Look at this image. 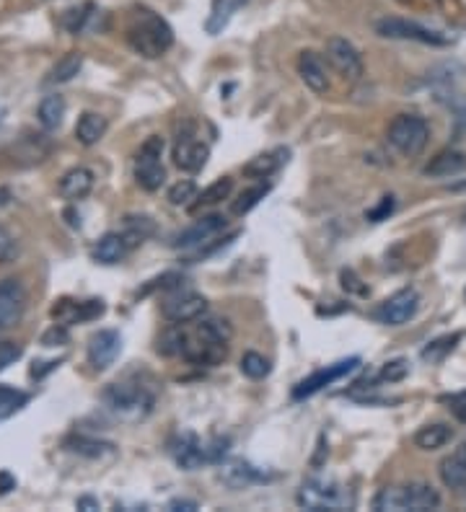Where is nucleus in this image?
Segmentation results:
<instances>
[{
  "instance_id": "obj_46",
  "label": "nucleus",
  "mask_w": 466,
  "mask_h": 512,
  "mask_svg": "<svg viewBox=\"0 0 466 512\" xmlns=\"http://www.w3.org/2000/svg\"><path fill=\"white\" fill-rule=\"evenodd\" d=\"M65 341H68V331H65L62 323H55V326L42 337V344H44V347H58V344H65Z\"/></svg>"
},
{
  "instance_id": "obj_42",
  "label": "nucleus",
  "mask_w": 466,
  "mask_h": 512,
  "mask_svg": "<svg viewBox=\"0 0 466 512\" xmlns=\"http://www.w3.org/2000/svg\"><path fill=\"white\" fill-rule=\"evenodd\" d=\"M231 440L228 437H213L210 442H205V453H208V463H220L226 453H228Z\"/></svg>"
},
{
  "instance_id": "obj_24",
  "label": "nucleus",
  "mask_w": 466,
  "mask_h": 512,
  "mask_svg": "<svg viewBox=\"0 0 466 512\" xmlns=\"http://www.w3.org/2000/svg\"><path fill=\"white\" fill-rule=\"evenodd\" d=\"M247 3H249V0H213L208 21H205V32H208L210 37L223 34V29L231 23L233 14H236L238 8H244Z\"/></svg>"
},
{
  "instance_id": "obj_44",
  "label": "nucleus",
  "mask_w": 466,
  "mask_h": 512,
  "mask_svg": "<svg viewBox=\"0 0 466 512\" xmlns=\"http://www.w3.org/2000/svg\"><path fill=\"white\" fill-rule=\"evenodd\" d=\"M340 280H342V287H345L348 293H355V295H368V287L360 284V277H358L352 269H342Z\"/></svg>"
},
{
  "instance_id": "obj_4",
  "label": "nucleus",
  "mask_w": 466,
  "mask_h": 512,
  "mask_svg": "<svg viewBox=\"0 0 466 512\" xmlns=\"http://www.w3.org/2000/svg\"><path fill=\"white\" fill-rule=\"evenodd\" d=\"M373 507L381 512H430L441 507V494L425 481H409L402 487H387L376 494Z\"/></svg>"
},
{
  "instance_id": "obj_39",
  "label": "nucleus",
  "mask_w": 466,
  "mask_h": 512,
  "mask_svg": "<svg viewBox=\"0 0 466 512\" xmlns=\"http://www.w3.org/2000/svg\"><path fill=\"white\" fill-rule=\"evenodd\" d=\"M194 197H197V187H194V182H190V179H182V182H176L174 187L169 190V205H174V208L192 205Z\"/></svg>"
},
{
  "instance_id": "obj_9",
  "label": "nucleus",
  "mask_w": 466,
  "mask_h": 512,
  "mask_svg": "<svg viewBox=\"0 0 466 512\" xmlns=\"http://www.w3.org/2000/svg\"><path fill=\"white\" fill-rule=\"evenodd\" d=\"M327 60L348 83H358L366 73V65H363V57L358 52V47L345 37H331L327 42Z\"/></svg>"
},
{
  "instance_id": "obj_10",
  "label": "nucleus",
  "mask_w": 466,
  "mask_h": 512,
  "mask_svg": "<svg viewBox=\"0 0 466 512\" xmlns=\"http://www.w3.org/2000/svg\"><path fill=\"white\" fill-rule=\"evenodd\" d=\"M420 311V295L415 287H405L399 293H394L384 303L376 308V319L387 326H402V323L412 321Z\"/></svg>"
},
{
  "instance_id": "obj_43",
  "label": "nucleus",
  "mask_w": 466,
  "mask_h": 512,
  "mask_svg": "<svg viewBox=\"0 0 466 512\" xmlns=\"http://www.w3.org/2000/svg\"><path fill=\"white\" fill-rule=\"evenodd\" d=\"M394 208H396V202H394V197L391 194H387V197H381V202L376 205L373 209H368V218L370 223H381V220H387L388 215L394 212Z\"/></svg>"
},
{
  "instance_id": "obj_33",
  "label": "nucleus",
  "mask_w": 466,
  "mask_h": 512,
  "mask_svg": "<svg viewBox=\"0 0 466 512\" xmlns=\"http://www.w3.org/2000/svg\"><path fill=\"white\" fill-rule=\"evenodd\" d=\"M65 445H68L70 453L86 455V458H104V455L115 453V445H112V442L94 440V437H70Z\"/></svg>"
},
{
  "instance_id": "obj_17",
  "label": "nucleus",
  "mask_w": 466,
  "mask_h": 512,
  "mask_svg": "<svg viewBox=\"0 0 466 512\" xmlns=\"http://www.w3.org/2000/svg\"><path fill=\"white\" fill-rule=\"evenodd\" d=\"M26 311V293L19 280L0 283V329H14L23 319Z\"/></svg>"
},
{
  "instance_id": "obj_8",
  "label": "nucleus",
  "mask_w": 466,
  "mask_h": 512,
  "mask_svg": "<svg viewBox=\"0 0 466 512\" xmlns=\"http://www.w3.org/2000/svg\"><path fill=\"white\" fill-rule=\"evenodd\" d=\"M376 34L384 39H402V42H420V44H433V47H446L453 42L451 34L435 32L430 26H423L417 21L396 19V16H387V19L376 21Z\"/></svg>"
},
{
  "instance_id": "obj_50",
  "label": "nucleus",
  "mask_w": 466,
  "mask_h": 512,
  "mask_svg": "<svg viewBox=\"0 0 466 512\" xmlns=\"http://www.w3.org/2000/svg\"><path fill=\"white\" fill-rule=\"evenodd\" d=\"M78 510H86V512L98 510V502L94 497H80V499H78Z\"/></svg>"
},
{
  "instance_id": "obj_20",
  "label": "nucleus",
  "mask_w": 466,
  "mask_h": 512,
  "mask_svg": "<svg viewBox=\"0 0 466 512\" xmlns=\"http://www.w3.org/2000/svg\"><path fill=\"white\" fill-rule=\"evenodd\" d=\"M104 311H107L104 301H60L52 308V319L62 326H70V323L94 321Z\"/></svg>"
},
{
  "instance_id": "obj_3",
  "label": "nucleus",
  "mask_w": 466,
  "mask_h": 512,
  "mask_svg": "<svg viewBox=\"0 0 466 512\" xmlns=\"http://www.w3.org/2000/svg\"><path fill=\"white\" fill-rule=\"evenodd\" d=\"M101 401L107 406V412L119 422H143L154 412L155 396L151 388H145L143 383H112L104 388Z\"/></svg>"
},
{
  "instance_id": "obj_47",
  "label": "nucleus",
  "mask_w": 466,
  "mask_h": 512,
  "mask_svg": "<svg viewBox=\"0 0 466 512\" xmlns=\"http://www.w3.org/2000/svg\"><path fill=\"white\" fill-rule=\"evenodd\" d=\"M448 409L451 414L459 419L461 424H466V391L464 394H456V396H448Z\"/></svg>"
},
{
  "instance_id": "obj_45",
  "label": "nucleus",
  "mask_w": 466,
  "mask_h": 512,
  "mask_svg": "<svg viewBox=\"0 0 466 512\" xmlns=\"http://www.w3.org/2000/svg\"><path fill=\"white\" fill-rule=\"evenodd\" d=\"M21 358V347L14 341H0V370H5L11 362H16Z\"/></svg>"
},
{
  "instance_id": "obj_51",
  "label": "nucleus",
  "mask_w": 466,
  "mask_h": 512,
  "mask_svg": "<svg viewBox=\"0 0 466 512\" xmlns=\"http://www.w3.org/2000/svg\"><path fill=\"white\" fill-rule=\"evenodd\" d=\"M8 197H11V194H8V190H0V205H3V202H5Z\"/></svg>"
},
{
  "instance_id": "obj_35",
  "label": "nucleus",
  "mask_w": 466,
  "mask_h": 512,
  "mask_svg": "<svg viewBox=\"0 0 466 512\" xmlns=\"http://www.w3.org/2000/svg\"><path fill=\"white\" fill-rule=\"evenodd\" d=\"M155 230V223L148 218V215H130L127 220H125V236H127V241L133 244V248L140 247L148 236H154Z\"/></svg>"
},
{
  "instance_id": "obj_11",
  "label": "nucleus",
  "mask_w": 466,
  "mask_h": 512,
  "mask_svg": "<svg viewBox=\"0 0 466 512\" xmlns=\"http://www.w3.org/2000/svg\"><path fill=\"white\" fill-rule=\"evenodd\" d=\"M360 368V358H348V360H340L334 362V365H327V368H322V370H316V373H311L309 378H303L295 388H293V398L295 401H301V398H309L313 394H319L322 388H327L331 386L334 380L345 378L350 376L352 370H358Z\"/></svg>"
},
{
  "instance_id": "obj_25",
  "label": "nucleus",
  "mask_w": 466,
  "mask_h": 512,
  "mask_svg": "<svg viewBox=\"0 0 466 512\" xmlns=\"http://www.w3.org/2000/svg\"><path fill=\"white\" fill-rule=\"evenodd\" d=\"M58 190L65 200H83L89 191L94 190V173L89 169H83V166L70 169L60 179Z\"/></svg>"
},
{
  "instance_id": "obj_49",
  "label": "nucleus",
  "mask_w": 466,
  "mask_h": 512,
  "mask_svg": "<svg viewBox=\"0 0 466 512\" xmlns=\"http://www.w3.org/2000/svg\"><path fill=\"white\" fill-rule=\"evenodd\" d=\"M169 510H172V512H179V510L192 512V510H197V502H192V499H174V502H169Z\"/></svg>"
},
{
  "instance_id": "obj_34",
  "label": "nucleus",
  "mask_w": 466,
  "mask_h": 512,
  "mask_svg": "<svg viewBox=\"0 0 466 512\" xmlns=\"http://www.w3.org/2000/svg\"><path fill=\"white\" fill-rule=\"evenodd\" d=\"M461 331H453V334H446V337H438V340H433L427 344L425 349H423V360L425 362H443L456 349V344L461 341Z\"/></svg>"
},
{
  "instance_id": "obj_22",
  "label": "nucleus",
  "mask_w": 466,
  "mask_h": 512,
  "mask_svg": "<svg viewBox=\"0 0 466 512\" xmlns=\"http://www.w3.org/2000/svg\"><path fill=\"white\" fill-rule=\"evenodd\" d=\"M130 251H133V244L127 241L125 233H107L104 238H98L94 259L98 265H119Z\"/></svg>"
},
{
  "instance_id": "obj_28",
  "label": "nucleus",
  "mask_w": 466,
  "mask_h": 512,
  "mask_svg": "<svg viewBox=\"0 0 466 512\" xmlns=\"http://www.w3.org/2000/svg\"><path fill=\"white\" fill-rule=\"evenodd\" d=\"M107 116H101L97 112H86L80 114V119H78L76 125V137L80 145H86V148H91V145H97L98 140L104 137L107 133Z\"/></svg>"
},
{
  "instance_id": "obj_48",
  "label": "nucleus",
  "mask_w": 466,
  "mask_h": 512,
  "mask_svg": "<svg viewBox=\"0 0 466 512\" xmlns=\"http://www.w3.org/2000/svg\"><path fill=\"white\" fill-rule=\"evenodd\" d=\"M11 489H16V476L11 471H0V494H8Z\"/></svg>"
},
{
  "instance_id": "obj_31",
  "label": "nucleus",
  "mask_w": 466,
  "mask_h": 512,
  "mask_svg": "<svg viewBox=\"0 0 466 512\" xmlns=\"http://www.w3.org/2000/svg\"><path fill=\"white\" fill-rule=\"evenodd\" d=\"M37 116L39 125H42L44 130H58L60 125H62V116H65V98L60 94L44 96L42 104H39Z\"/></svg>"
},
{
  "instance_id": "obj_19",
  "label": "nucleus",
  "mask_w": 466,
  "mask_h": 512,
  "mask_svg": "<svg viewBox=\"0 0 466 512\" xmlns=\"http://www.w3.org/2000/svg\"><path fill=\"white\" fill-rule=\"evenodd\" d=\"M298 76L306 83V88H311L313 94H327L330 91V73L327 65L319 52L313 50H303L298 55Z\"/></svg>"
},
{
  "instance_id": "obj_5",
  "label": "nucleus",
  "mask_w": 466,
  "mask_h": 512,
  "mask_svg": "<svg viewBox=\"0 0 466 512\" xmlns=\"http://www.w3.org/2000/svg\"><path fill=\"white\" fill-rule=\"evenodd\" d=\"M298 505L311 512H340L350 510V507L355 505V499H352L348 487H342L340 481L313 476V479H309V481L301 487V492H298Z\"/></svg>"
},
{
  "instance_id": "obj_38",
  "label": "nucleus",
  "mask_w": 466,
  "mask_h": 512,
  "mask_svg": "<svg viewBox=\"0 0 466 512\" xmlns=\"http://www.w3.org/2000/svg\"><path fill=\"white\" fill-rule=\"evenodd\" d=\"M241 373L247 376V378L252 380H262L270 376L272 365L270 360L265 358V355H259V352H244V358H241Z\"/></svg>"
},
{
  "instance_id": "obj_32",
  "label": "nucleus",
  "mask_w": 466,
  "mask_h": 512,
  "mask_svg": "<svg viewBox=\"0 0 466 512\" xmlns=\"http://www.w3.org/2000/svg\"><path fill=\"white\" fill-rule=\"evenodd\" d=\"M80 68H83V55L80 52H68V55H62L52 65V70H50V76H47V83L50 86H55V83H68V80H73V78L80 73Z\"/></svg>"
},
{
  "instance_id": "obj_12",
  "label": "nucleus",
  "mask_w": 466,
  "mask_h": 512,
  "mask_svg": "<svg viewBox=\"0 0 466 512\" xmlns=\"http://www.w3.org/2000/svg\"><path fill=\"white\" fill-rule=\"evenodd\" d=\"M208 311V301L200 293H182L176 290L174 295L163 303L161 313L169 323H194L200 321Z\"/></svg>"
},
{
  "instance_id": "obj_37",
  "label": "nucleus",
  "mask_w": 466,
  "mask_h": 512,
  "mask_svg": "<svg viewBox=\"0 0 466 512\" xmlns=\"http://www.w3.org/2000/svg\"><path fill=\"white\" fill-rule=\"evenodd\" d=\"M26 401H29V394H23L19 388H11V386H0V422L14 417L19 409L26 406Z\"/></svg>"
},
{
  "instance_id": "obj_1",
  "label": "nucleus",
  "mask_w": 466,
  "mask_h": 512,
  "mask_svg": "<svg viewBox=\"0 0 466 512\" xmlns=\"http://www.w3.org/2000/svg\"><path fill=\"white\" fill-rule=\"evenodd\" d=\"M231 337L233 329L226 319H200L194 329H184L182 358L192 365L213 368L220 360H226Z\"/></svg>"
},
{
  "instance_id": "obj_36",
  "label": "nucleus",
  "mask_w": 466,
  "mask_h": 512,
  "mask_svg": "<svg viewBox=\"0 0 466 512\" xmlns=\"http://www.w3.org/2000/svg\"><path fill=\"white\" fill-rule=\"evenodd\" d=\"M270 194V184H259V187H252V190H247V191H241L236 200H233V205H231V212L236 215V218H244L247 212H252L265 197Z\"/></svg>"
},
{
  "instance_id": "obj_40",
  "label": "nucleus",
  "mask_w": 466,
  "mask_h": 512,
  "mask_svg": "<svg viewBox=\"0 0 466 512\" xmlns=\"http://www.w3.org/2000/svg\"><path fill=\"white\" fill-rule=\"evenodd\" d=\"M19 256V241L8 228L0 226V265H11Z\"/></svg>"
},
{
  "instance_id": "obj_14",
  "label": "nucleus",
  "mask_w": 466,
  "mask_h": 512,
  "mask_svg": "<svg viewBox=\"0 0 466 512\" xmlns=\"http://www.w3.org/2000/svg\"><path fill=\"white\" fill-rule=\"evenodd\" d=\"M228 226V220H226V215H220V212H213V215H202L194 226H190L187 230H182L179 236H176L174 241H172V247L174 248H182V251H190V248H197L202 247L205 241H210L213 236H218L223 228Z\"/></svg>"
},
{
  "instance_id": "obj_27",
  "label": "nucleus",
  "mask_w": 466,
  "mask_h": 512,
  "mask_svg": "<svg viewBox=\"0 0 466 512\" xmlns=\"http://www.w3.org/2000/svg\"><path fill=\"white\" fill-rule=\"evenodd\" d=\"M466 171V153L461 151H441L430 163H427L423 173L425 176H438V179H446L453 173H461Z\"/></svg>"
},
{
  "instance_id": "obj_26",
  "label": "nucleus",
  "mask_w": 466,
  "mask_h": 512,
  "mask_svg": "<svg viewBox=\"0 0 466 512\" xmlns=\"http://www.w3.org/2000/svg\"><path fill=\"white\" fill-rule=\"evenodd\" d=\"M453 440V430L443 424V422H435V424H425L415 433V448L420 451H441L446 448L448 442Z\"/></svg>"
},
{
  "instance_id": "obj_41",
  "label": "nucleus",
  "mask_w": 466,
  "mask_h": 512,
  "mask_svg": "<svg viewBox=\"0 0 466 512\" xmlns=\"http://www.w3.org/2000/svg\"><path fill=\"white\" fill-rule=\"evenodd\" d=\"M409 373V362L405 358H396V360H391L384 365V370H381V380H388V383H399V380L407 378Z\"/></svg>"
},
{
  "instance_id": "obj_2",
  "label": "nucleus",
  "mask_w": 466,
  "mask_h": 512,
  "mask_svg": "<svg viewBox=\"0 0 466 512\" xmlns=\"http://www.w3.org/2000/svg\"><path fill=\"white\" fill-rule=\"evenodd\" d=\"M127 44L137 55L155 60L174 47V29L155 11L145 8V5H135L130 23H127Z\"/></svg>"
},
{
  "instance_id": "obj_13",
  "label": "nucleus",
  "mask_w": 466,
  "mask_h": 512,
  "mask_svg": "<svg viewBox=\"0 0 466 512\" xmlns=\"http://www.w3.org/2000/svg\"><path fill=\"white\" fill-rule=\"evenodd\" d=\"M169 453L174 458V463L184 471H197L202 463H208L205 453V442L194 433H179L169 440Z\"/></svg>"
},
{
  "instance_id": "obj_21",
  "label": "nucleus",
  "mask_w": 466,
  "mask_h": 512,
  "mask_svg": "<svg viewBox=\"0 0 466 512\" xmlns=\"http://www.w3.org/2000/svg\"><path fill=\"white\" fill-rule=\"evenodd\" d=\"M438 474L448 489H453V492L466 489V442H461L453 453L441 461Z\"/></svg>"
},
{
  "instance_id": "obj_23",
  "label": "nucleus",
  "mask_w": 466,
  "mask_h": 512,
  "mask_svg": "<svg viewBox=\"0 0 466 512\" xmlns=\"http://www.w3.org/2000/svg\"><path fill=\"white\" fill-rule=\"evenodd\" d=\"M285 161H288V148H275L270 153H262V155H256L244 166V176H249V179H270L272 173H277L285 166Z\"/></svg>"
},
{
  "instance_id": "obj_29",
  "label": "nucleus",
  "mask_w": 466,
  "mask_h": 512,
  "mask_svg": "<svg viewBox=\"0 0 466 512\" xmlns=\"http://www.w3.org/2000/svg\"><path fill=\"white\" fill-rule=\"evenodd\" d=\"M233 191V179L231 176H223V179H218L213 182L208 190H202L197 197H194V202L190 205V212H200V209L205 208H213L218 202H223V200H228Z\"/></svg>"
},
{
  "instance_id": "obj_18",
  "label": "nucleus",
  "mask_w": 466,
  "mask_h": 512,
  "mask_svg": "<svg viewBox=\"0 0 466 512\" xmlns=\"http://www.w3.org/2000/svg\"><path fill=\"white\" fill-rule=\"evenodd\" d=\"M122 349V337L115 329H101L89 340V362L94 370H107Z\"/></svg>"
},
{
  "instance_id": "obj_6",
  "label": "nucleus",
  "mask_w": 466,
  "mask_h": 512,
  "mask_svg": "<svg viewBox=\"0 0 466 512\" xmlns=\"http://www.w3.org/2000/svg\"><path fill=\"white\" fill-rule=\"evenodd\" d=\"M387 137L394 151L407 155V158H415V155L425 151L427 140H430V125L420 114H399V116L391 119Z\"/></svg>"
},
{
  "instance_id": "obj_16",
  "label": "nucleus",
  "mask_w": 466,
  "mask_h": 512,
  "mask_svg": "<svg viewBox=\"0 0 466 512\" xmlns=\"http://www.w3.org/2000/svg\"><path fill=\"white\" fill-rule=\"evenodd\" d=\"M210 158V148L197 140L194 135H179L174 145V166L179 171H187V173H197V171L205 169Z\"/></svg>"
},
{
  "instance_id": "obj_15",
  "label": "nucleus",
  "mask_w": 466,
  "mask_h": 512,
  "mask_svg": "<svg viewBox=\"0 0 466 512\" xmlns=\"http://www.w3.org/2000/svg\"><path fill=\"white\" fill-rule=\"evenodd\" d=\"M220 481L231 489H247L252 484H262L267 481L270 476L265 474L262 469H256L254 463L244 461V458H228V461H220Z\"/></svg>"
},
{
  "instance_id": "obj_30",
  "label": "nucleus",
  "mask_w": 466,
  "mask_h": 512,
  "mask_svg": "<svg viewBox=\"0 0 466 512\" xmlns=\"http://www.w3.org/2000/svg\"><path fill=\"white\" fill-rule=\"evenodd\" d=\"M94 11H97L94 3H80V5H73V8L62 11L60 26H62L65 32H70V34H83L86 26H89V21L94 19Z\"/></svg>"
},
{
  "instance_id": "obj_7",
  "label": "nucleus",
  "mask_w": 466,
  "mask_h": 512,
  "mask_svg": "<svg viewBox=\"0 0 466 512\" xmlns=\"http://www.w3.org/2000/svg\"><path fill=\"white\" fill-rule=\"evenodd\" d=\"M163 137L161 135H151L145 137V143L140 145V151L135 155V182L140 190L145 191H155L163 187L166 182V171H163Z\"/></svg>"
}]
</instances>
